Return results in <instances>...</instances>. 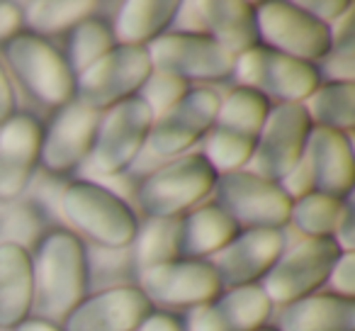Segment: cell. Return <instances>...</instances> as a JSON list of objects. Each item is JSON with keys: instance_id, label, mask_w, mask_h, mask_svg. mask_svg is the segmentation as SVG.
I'll list each match as a JSON object with an SVG mask.
<instances>
[{"instance_id": "cell-1", "label": "cell", "mask_w": 355, "mask_h": 331, "mask_svg": "<svg viewBox=\"0 0 355 331\" xmlns=\"http://www.w3.org/2000/svg\"><path fill=\"white\" fill-rule=\"evenodd\" d=\"M32 268L35 307L42 312V319L61 324L88 295L90 266L85 244L69 229H51L37 244Z\"/></svg>"}, {"instance_id": "cell-2", "label": "cell", "mask_w": 355, "mask_h": 331, "mask_svg": "<svg viewBox=\"0 0 355 331\" xmlns=\"http://www.w3.org/2000/svg\"><path fill=\"white\" fill-rule=\"evenodd\" d=\"M61 212L80 237L110 251L132 246L139 232L137 212L127 200L95 180H73L66 185Z\"/></svg>"}, {"instance_id": "cell-3", "label": "cell", "mask_w": 355, "mask_h": 331, "mask_svg": "<svg viewBox=\"0 0 355 331\" xmlns=\"http://www.w3.org/2000/svg\"><path fill=\"white\" fill-rule=\"evenodd\" d=\"M270 108L272 105L261 93L243 85H236L222 98L202 153L217 176L243 171V166L251 163Z\"/></svg>"}, {"instance_id": "cell-4", "label": "cell", "mask_w": 355, "mask_h": 331, "mask_svg": "<svg viewBox=\"0 0 355 331\" xmlns=\"http://www.w3.org/2000/svg\"><path fill=\"white\" fill-rule=\"evenodd\" d=\"M217 183V171L202 153H183L141 180L137 203L148 219H178L195 210Z\"/></svg>"}, {"instance_id": "cell-5", "label": "cell", "mask_w": 355, "mask_h": 331, "mask_svg": "<svg viewBox=\"0 0 355 331\" xmlns=\"http://www.w3.org/2000/svg\"><path fill=\"white\" fill-rule=\"evenodd\" d=\"M3 54L20 85L40 105L61 110L73 103L76 74L64 51L56 49L49 40L22 30L3 44Z\"/></svg>"}, {"instance_id": "cell-6", "label": "cell", "mask_w": 355, "mask_h": 331, "mask_svg": "<svg viewBox=\"0 0 355 331\" xmlns=\"http://www.w3.org/2000/svg\"><path fill=\"white\" fill-rule=\"evenodd\" d=\"M232 76H236L239 85L261 93L270 105H304L321 85V74L314 64L297 61L263 44L239 54Z\"/></svg>"}, {"instance_id": "cell-7", "label": "cell", "mask_w": 355, "mask_h": 331, "mask_svg": "<svg viewBox=\"0 0 355 331\" xmlns=\"http://www.w3.org/2000/svg\"><path fill=\"white\" fill-rule=\"evenodd\" d=\"M151 71L153 66L146 46L117 44L90 69L76 76L73 103L103 114L105 110L114 108L122 100L134 98L146 83Z\"/></svg>"}, {"instance_id": "cell-8", "label": "cell", "mask_w": 355, "mask_h": 331, "mask_svg": "<svg viewBox=\"0 0 355 331\" xmlns=\"http://www.w3.org/2000/svg\"><path fill=\"white\" fill-rule=\"evenodd\" d=\"M217 207H222L239 229H282L290 224L292 200L272 180L253 171L219 173L214 183Z\"/></svg>"}, {"instance_id": "cell-9", "label": "cell", "mask_w": 355, "mask_h": 331, "mask_svg": "<svg viewBox=\"0 0 355 331\" xmlns=\"http://www.w3.org/2000/svg\"><path fill=\"white\" fill-rule=\"evenodd\" d=\"M151 124L153 112L139 95L105 110L100 114L93 151L88 156L90 166L103 176L124 173L146 146Z\"/></svg>"}, {"instance_id": "cell-10", "label": "cell", "mask_w": 355, "mask_h": 331, "mask_svg": "<svg viewBox=\"0 0 355 331\" xmlns=\"http://www.w3.org/2000/svg\"><path fill=\"white\" fill-rule=\"evenodd\" d=\"M258 42L304 64L324 61L331 51V30L302 10L297 3H261L256 6Z\"/></svg>"}, {"instance_id": "cell-11", "label": "cell", "mask_w": 355, "mask_h": 331, "mask_svg": "<svg viewBox=\"0 0 355 331\" xmlns=\"http://www.w3.org/2000/svg\"><path fill=\"white\" fill-rule=\"evenodd\" d=\"M340 248L334 239H304L282 251L277 263L263 278V290L272 305H292L326 285Z\"/></svg>"}, {"instance_id": "cell-12", "label": "cell", "mask_w": 355, "mask_h": 331, "mask_svg": "<svg viewBox=\"0 0 355 331\" xmlns=\"http://www.w3.org/2000/svg\"><path fill=\"white\" fill-rule=\"evenodd\" d=\"M148 49L153 71L185 80H224L232 76L234 59L205 32H166L153 40Z\"/></svg>"}, {"instance_id": "cell-13", "label": "cell", "mask_w": 355, "mask_h": 331, "mask_svg": "<svg viewBox=\"0 0 355 331\" xmlns=\"http://www.w3.org/2000/svg\"><path fill=\"white\" fill-rule=\"evenodd\" d=\"M139 290L151 305L173 307V309H198L209 305L224 292V285L214 271L212 261L200 258H173L141 271Z\"/></svg>"}, {"instance_id": "cell-14", "label": "cell", "mask_w": 355, "mask_h": 331, "mask_svg": "<svg viewBox=\"0 0 355 331\" xmlns=\"http://www.w3.org/2000/svg\"><path fill=\"white\" fill-rule=\"evenodd\" d=\"M311 127L304 105H272L251 158L253 173L280 183L304 156Z\"/></svg>"}, {"instance_id": "cell-15", "label": "cell", "mask_w": 355, "mask_h": 331, "mask_svg": "<svg viewBox=\"0 0 355 331\" xmlns=\"http://www.w3.org/2000/svg\"><path fill=\"white\" fill-rule=\"evenodd\" d=\"M217 90L190 88L180 103L173 105L168 112L153 117L146 146L161 158L183 156L190 146L209 134L219 110Z\"/></svg>"}, {"instance_id": "cell-16", "label": "cell", "mask_w": 355, "mask_h": 331, "mask_svg": "<svg viewBox=\"0 0 355 331\" xmlns=\"http://www.w3.org/2000/svg\"><path fill=\"white\" fill-rule=\"evenodd\" d=\"M44 127L30 112H15L0 124V203H15L30 188L40 166Z\"/></svg>"}, {"instance_id": "cell-17", "label": "cell", "mask_w": 355, "mask_h": 331, "mask_svg": "<svg viewBox=\"0 0 355 331\" xmlns=\"http://www.w3.org/2000/svg\"><path fill=\"white\" fill-rule=\"evenodd\" d=\"M153 312L139 285H112L85 295L61 321L64 331H137Z\"/></svg>"}, {"instance_id": "cell-18", "label": "cell", "mask_w": 355, "mask_h": 331, "mask_svg": "<svg viewBox=\"0 0 355 331\" xmlns=\"http://www.w3.org/2000/svg\"><path fill=\"white\" fill-rule=\"evenodd\" d=\"M100 112L69 103L56 112L42 137L40 163L54 176H69L88 161L98 132Z\"/></svg>"}, {"instance_id": "cell-19", "label": "cell", "mask_w": 355, "mask_h": 331, "mask_svg": "<svg viewBox=\"0 0 355 331\" xmlns=\"http://www.w3.org/2000/svg\"><path fill=\"white\" fill-rule=\"evenodd\" d=\"M285 251L282 229H241L222 251L212 266L224 287L256 285L270 273Z\"/></svg>"}, {"instance_id": "cell-20", "label": "cell", "mask_w": 355, "mask_h": 331, "mask_svg": "<svg viewBox=\"0 0 355 331\" xmlns=\"http://www.w3.org/2000/svg\"><path fill=\"white\" fill-rule=\"evenodd\" d=\"M304 161L311 171L316 193L345 200L355 183V158L348 134L311 127L306 139Z\"/></svg>"}, {"instance_id": "cell-21", "label": "cell", "mask_w": 355, "mask_h": 331, "mask_svg": "<svg viewBox=\"0 0 355 331\" xmlns=\"http://www.w3.org/2000/svg\"><path fill=\"white\" fill-rule=\"evenodd\" d=\"M272 302L263 285L229 287L209 305L195 309L190 331H256L270 319Z\"/></svg>"}, {"instance_id": "cell-22", "label": "cell", "mask_w": 355, "mask_h": 331, "mask_svg": "<svg viewBox=\"0 0 355 331\" xmlns=\"http://www.w3.org/2000/svg\"><path fill=\"white\" fill-rule=\"evenodd\" d=\"M35 309L32 253L0 241V329H15Z\"/></svg>"}, {"instance_id": "cell-23", "label": "cell", "mask_w": 355, "mask_h": 331, "mask_svg": "<svg viewBox=\"0 0 355 331\" xmlns=\"http://www.w3.org/2000/svg\"><path fill=\"white\" fill-rule=\"evenodd\" d=\"M195 10H200L198 17L205 27V35L212 37L232 56L261 44L256 30V3L209 0V3H195Z\"/></svg>"}, {"instance_id": "cell-24", "label": "cell", "mask_w": 355, "mask_h": 331, "mask_svg": "<svg viewBox=\"0 0 355 331\" xmlns=\"http://www.w3.org/2000/svg\"><path fill=\"white\" fill-rule=\"evenodd\" d=\"M280 331H355V300L334 292L302 297L282 309Z\"/></svg>"}, {"instance_id": "cell-25", "label": "cell", "mask_w": 355, "mask_h": 331, "mask_svg": "<svg viewBox=\"0 0 355 331\" xmlns=\"http://www.w3.org/2000/svg\"><path fill=\"white\" fill-rule=\"evenodd\" d=\"M239 232V224L217 205L195 207L180 217V256L207 261L217 256Z\"/></svg>"}, {"instance_id": "cell-26", "label": "cell", "mask_w": 355, "mask_h": 331, "mask_svg": "<svg viewBox=\"0 0 355 331\" xmlns=\"http://www.w3.org/2000/svg\"><path fill=\"white\" fill-rule=\"evenodd\" d=\"M180 15L175 0H129L122 3L114 20V42L122 46H148L166 35L171 22Z\"/></svg>"}, {"instance_id": "cell-27", "label": "cell", "mask_w": 355, "mask_h": 331, "mask_svg": "<svg viewBox=\"0 0 355 331\" xmlns=\"http://www.w3.org/2000/svg\"><path fill=\"white\" fill-rule=\"evenodd\" d=\"M93 0H37L22 8V25L37 37L69 35L76 25L95 15Z\"/></svg>"}, {"instance_id": "cell-28", "label": "cell", "mask_w": 355, "mask_h": 331, "mask_svg": "<svg viewBox=\"0 0 355 331\" xmlns=\"http://www.w3.org/2000/svg\"><path fill=\"white\" fill-rule=\"evenodd\" d=\"M314 127L334 129V132H353L355 129V83H321L304 103Z\"/></svg>"}, {"instance_id": "cell-29", "label": "cell", "mask_w": 355, "mask_h": 331, "mask_svg": "<svg viewBox=\"0 0 355 331\" xmlns=\"http://www.w3.org/2000/svg\"><path fill=\"white\" fill-rule=\"evenodd\" d=\"M117 46L114 42V32L100 17H88L80 25H76L69 32V49H66V61H69L71 71L76 76L83 74L85 69L103 59L107 51H112Z\"/></svg>"}, {"instance_id": "cell-30", "label": "cell", "mask_w": 355, "mask_h": 331, "mask_svg": "<svg viewBox=\"0 0 355 331\" xmlns=\"http://www.w3.org/2000/svg\"><path fill=\"white\" fill-rule=\"evenodd\" d=\"M343 203L345 200L311 190L309 195L292 203L290 222L306 239H334L336 224L343 212Z\"/></svg>"}, {"instance_id": "cell-31", "label": "cell", "mask_w": 355, "mask_h": 331, "mask_svg": "<svg viewBox=\"0 0 355 331\" xmlns=\"http://www.w3.org/2000/svg\"><path fill=\"white\" fill-rule=\"evenodd\" d=\"M134 244H137L139 271L180 258V217L148 219L144 227H139Z\"/></svg>"}, {"instance_id": "cell-32", "label": "cell", "mask_w": 355, "mask_h": 331, "mask_svg": "<svg viewBox=\"0 0 355 331\" xmlns=\"http://www.w3.org/2000/svg\"><path fill=\"white\" fill-rule=\"evenodd\" d=\"M42 237H44V217L37 212L35 205H15L8 210L3 219V241L30 251V246H37Z\"/></svg>"}, {"instance_id": "cell-33", "label": "cell", "mask_w": 355, "mask_h": 331, "mask_svg": "<svg viewBox=\"0 0 355 331\" xmlns=\"http://www.w3.org/2000/svg\"><path fill=\"white\" fill-rule=\"evenodd\" d=\"M190 83L175 78L171 74H161V71H151V76L146 78V83L139 90V98L146 103V108L153 112V117L168 112L175 103L188 95Z\"/></svg>"}, {"instance_id": "cell-34", "label": "cell", "mask_w": 355, "mask_h": 331, "mask_svg": "<svg viewBox=\"0 0 355 331\" xmlns=\"http://www.w3.org/2000/svg\"><path fill=\"white\" fill-rule=\"evenodd\" d=\"M324 74L329 83H355V42L334 44L324 59Z\"/></svg>"}, {"instance_id": "cell-35", "label": "cell", "mask_w": 355, "mask_h": 331, "mask_svg": "<svg viewBox=\"0 0 355 331\" xmlns=\"http://www.w3.org/2000/svg\"><path fill=\"white\" fill-rule=\"evenodd\" d=\"M326 282L331 285L334 295L355 300V251H340Z\"/></svg>"}, {"instance_id": "cell-36", "label": "cell", "mask_w": 355, "mask_h": 331, "mask_svg": "<svg viewBox=\"0 0 355 331\" xmlns=\"http://www.w3.org/2000/svg\"><path fill=\"white\" fill-rule=\"evenodd\" d=\"M297 6L304 12H309L314 20H319L321 25L331 27L353 8V3H348V0H309V3H297Z\"/></svg>"}, {"instance_id": "cell-37", "label": "cell", "mask_w": 355, "mask_h": 331, "mask_svg": "<svg viewBox=\"0 0 355 331\" xmlns=\"http://www.w3.org/2000/svg\"><path fill=\"white\" fill-rule=\"evenodd\" d=\"M277 185L285 190V195L292 200V203L304 198V195H309L311 190H314V180H311V171H309V166H306L304 156H302V161L297 163L295 169H292Z\"/></svg>"}, {"instance_id": "cell-38", "label": "cell", "mask_w": 355, "mask_h": 331, "mask_svg": "<svg viewBox=\"0 0 355 331\" xmlns=\"http://www.w3.org/2000/svg\"><path fill=\"white\" fill-rule=\"evenodd\" d=\"M22 8L0 0V46L22 32Z\"/></svg>"}, {"instance_id": "cell-39", "label": "cell", "mask_w": 355, "mask_h": 331, "mask_svg": "<svg viewBox=\"0 0 355 331\" xmlns=\"http://www.w3.org/2000/svg\"><path fill=\"white\" fill-rule=\"evenodd\" d=\"M334 241L338 244L340 251H355V219H353V205L343 203V212L336 224Z\"/></svg>"}, {"instance_id": "cell-40", "label": "cell", "mask_w": 355, "mask_h": 331, "mask_svg": "<svg viewBox=\"0 0 355 331\" xmlns=\"http://www.w3.org/2000/svg\"><path fill=\"white\" fill-rule=\"evenodd\" d=\"M15 112H17L15 90H12L10 78H8L6 69H3V64H0V124H6Z\"/></svg>"}, {"instance_id": "cell-41", "label": "cell", "mask_w": 355, "mask_h": 331, "mask_svg": "<svg viewBox=\"0 0 355 331\" xmlns=\"http://www.w3.org/2000/svg\"><path fill=\"white\" fill-rule=\"evenodd\" d=\"M137 331H185V326L175 314H168V312H151V314L139 324Z\"/></svg>"}, {"instance_id": "cell-42", "label": "cell", "mask_w": 355, "mask_h": 331, "mask_svg": "<svg viewBox=\"0 0 355 331\" xmlns=\"http://www.w3.org/2000/svg\"><path fill=\"white\" fill-rule=\"evenodd\" d=\"M12 331H64L59 324L49 319H42V316H27L20 326H15Z\"/></svg>"}, {"instance_id": "cell-43", "label": "cell", "mask_w": 355, "mask_h": 331, "mask_svg": "<svg viewBox=\"0 0 355 331\" xmlns=\"http://www.w3.org/2000/svg\"><path fill=\"white\" fill-rule=\"evenodd\" d=\"M256 331H280V329H275V326H261V329H256Z\"/></svg>"}]
</instances>
